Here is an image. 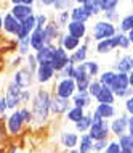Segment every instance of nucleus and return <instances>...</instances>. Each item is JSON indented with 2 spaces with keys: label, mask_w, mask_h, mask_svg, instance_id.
I'll return each instance as SVG.
<instances>
[{
  "label": "nucleus",
  "mask_w": 133,
  "mask_h": 153,
  "mask_svg": "<svg viewBox=\"0 0 133 153\" xmlns=\"http://www.w3.org/2000/svg\"><path fill=\"white\" fill-rule=\"evenodd\" d=\"M103 19H106V21H109V23H114V24H117V21L120 19V13H119V10H109V11H103Z\"/></svg>",
  "instance_id": "40"
},
{
  "label": "nucleus",
  "mask_w": 133,
  "mask_h": 153,
  "mask_svg": "<svg viewBox=\"0 0 133 153\" xmlns=\"http://www.w3.org/2000/svg\"><path fill=\"white\" fill-rule=\"evenodd\" d=\"M88 50H90V47H88L87 42L80 44L76 50L69 53V61L74 63V65H79V63H82V61L88 60Z\"/></svg>",
  "instance_id": "21"
},
{
  "label": "nucleus",
  "mask_w": 133,
  "mask_h": 153,
  "mask_svg": "<svg viewBox=\"0 0 133 153\" xmlns=\"http://www.w3.org/2000/svg\"><path fill=\"white\" fill-rule=\"evenodd\" d=\"M85 114V110H82V108H77V106H71V108L64 113V116L66 119H68L69 123H74L76 124L79 119H82V116Z\"/></svg>",
  "instance_id": "34"
},
{
  "label": "nucleus",
  "mask_w": 133,
  "mask_h": 153,
  "mask_svg": "<svg viewBox=\"0 0 133 153\" xmlns=\"http://www.w3.org/2000/svg\"><path fill=\"white\" fill-rule=\"evenodd\" d=\"M66 32L74 37H77V39H85L87 34H88V26H87V23H79V21H69L66 24Z\"/></svg>",
  "instance_id": "14"
},
{
  "label": "nucleus",
  "mask_w": 133,
  "mask_h": 153,
  "mask_svg": "<svg viewBox=\"0 0 133 153\" xmlns=\"http://www.w3.org/2000/svg\"><path fill=\"white\" fill-rule=\"evenodd\" d=\"M90 124H91V113H85L84 116H82V119H79L74 126H76L77 134H85V132H88V129H90Z\"/></svg>",
  "instance_id": "31"
},
{
  "label": "nucleus",
  "mask_w": 133,
  "mask_h": 153,
  "mask_svg": "<svg viewBox=\"0 0 133 153\" xmlns=\"http://www.w3.org/2000/svg\"><path fill=\"white\" fill-rule=\"evenodd\" d=\"M71 100L69 98H63L56 94L50 95V113L56 114V116H63V114L71 108Z\"/></svg>",
  "instance_id": "8"
},
{
  "label": "nucleus",
  "mask_w": 133,
  "mask_h": 153,
  "mask_svg": "<svg viewBox=\"0 0 133 153\" xmlns=\"http://www.w3.org/2000/svg\"><path fill=\"white\" fill-rule=\"evenodd\" d=\"M21 94L23 89L18 87L13 81L8 82L7 85V92H5V98L8 103V110H16L18 106H21Z\"/></svg>",
  "instance_id": "7"
},
{
  "label": "nucleus",
  "mask_w": 133,
  "mask_h": 153,
  "mask_svg": "<svg viewBox=\"0 0 133 153\" xmlns=\"http://www.w3.org/2000/svg\"><path fill=\"white\" fill-rule=\"evenodd\" d=\"M125 113L127 114H133V97H128L125 98Z\"/></svg>",
  "instance_id": "49"
},
{
  "label": "nucleus",
  "mask_w": 133,
  "mask_h": 153,
  "mask_svg": "<svg viewBox=\"0 0 133 153\" xmlns=\"http://www.w3.org/2000/svg\"><path fill=\"white\" fill-rule=\"evenodd\" d=\"M53 50H55V44H47L43 45L42 48H39L37 52H34L37 63H42V61H50L53 55Z\"/></svg>",
  "instance_id": "28"
},
{
  "label": "nucleus",
  "mask_w": 133,
  "mask_h": 153,
  "mask_svg": "<svg viewBox=\"0 0 133 153\" xmlns=\"http://www.w3.org/2000/svg\"><path fill=\"white\" fill-rule=\"evenodd\" d=\"M43 34H45V44H55L60 39V36L63 34V27L55 21V18H50L47 26L43 27Z\"/></svg>",
  "instance_id": "11"
},
{
  "label": "nucleus",
  "mask_w": 133,
  "mask_h": 153,
  "mask_svg": "<svg viewBox=\"0 0 133 153\" xmlns=\"http://www.w3.org/2000/svg\"><path fill=\"white\" fill-rule=\"evenodd\" d=\"M10 13L13 15L18 21H23V19H26L27 16L34 15L35 11H34V7L32 5H13L11 10H10Z\"/></svg>",
  "instance_id": "24"
},
{
  "label": "nucleus",
  "mask_w": 133,
  "mask_h": 153,
  "mask_svg": "<svg viewBox=\"0 0 133 153\" xmlns=\"http://www.w3.org/2000/svg\"><path fill=\"white\" fill-rule=\"evenodd\" d=\"M50 94L45 89H37L31 97V113H32V124L43 126L50 119Z\"/></svg>",
  "instance_id": "1"
},
{
  "label": "nucleus",
  "mask_w": 133,
  "mask_h": 153,
  "mask_svg": "<svg viewBox=\"0 0 133 153\" xmlns=\"http://www.w3.org/2000/svg\"><path fill=\"white\" fill-rule=\"evenodd\" d=\"M37 65H39V63H37V60H35V55H34V53H27V55H26V68H27L32 74L35 73Z\"/></svg>",
  "instance_id": "44"
},
{
  "label": "nucleus",
  "mask_w": 133,
  "mask_h": 153,
  "mask_svg": "<svg viewBox=\"0 0 133 153\" xmlns=\"http://www.w3.org/2000/svg\"><path fill=\"white\" fill-rule=\"evenodd\" d=\"M120 153H133V150H120Z\"/></svg>",
  "instance_id": "56"
},
{
  "label": "nucleus",
  "mask_w": 133,
  "mask_h": 153,
  "mask_svg": "<svg viewBox=\"0 0 133 153\" xmlns=\"http://www.w3.org/2000/svg\"><path fill=\"white\" fill-rule=\"evenodd\" d=\"M0 85H2V81H0Z\"/></svg>",
  "instance_id": "58"
},
{
  "label": "nucleus",
  "mask_w": 133,
  "mask_h": 153,
  "mask_svg": "<svg viewBox=\"0 0 133 153\" xmlns=\"http://www.w3.org/2000/svg\"><path fill=\"white\" fill-rule=\"evenodd\" d=\"M55 21L60 24L61 27H66V24H68L71 21V18H69V10H64V11H60V13H56L55 16Z\"/></svg>",
  "instance_id": "41"
},
{
  "label": "nucleus",
  "mask_w": 133,
  "mask_h": 153,
  "mask_svg": "<svg viewBox=\"0 0 133 153\" xmlns=\"http://www.w3.org/2000/svg\"><path fill=\"white\" fill-rule=\"evenodd\" d=\"M82 65H84V68H85V71L87 74L93 79V77H96L99 73H101V69H99V63L96 60H85V61H82Z\"/></svg>",
  "instance_id": "32"
},
{
  "label": "nucleus",
  "mask_w": 133,
  "mask_h": 153,
  "mask_svg": "<svg viewBox=\"0 0 133 153\" xmlns=\"http://www.w3.org/2000/svg\"><path fill=\"white\" fill-rule=\"evenodd\" d=\"M115 32H117V27H115L114 23H109L106 19H98L91 26V40L98 42V40H103V39H109Z\"/></svg>",
  "instance_id": "3"
},
{
  "label": "nucleus",
  "mask_w": 133,
  "mask_h": 153,
  "mask_svg": "<svg viewBox=\"0 0 133 153\" xmlns=\"http://www.w3.org/2000/svg\"><path fill=\"white\" fill-rule=\"evenodd\" d=\"M117 48V44H115V37L112 36L109 39H103L95 42V52L98 55H107V53H112Z\"/></svg>",
  "instance_id": "17"
},
{
  "label": "nucleus",
  "mask_w": 133,
  "mask_h": 153,
  "mask_svg": "<svg viewBox=\"0 0 133 153\" xmlns=\"http://www.w3.org/2000/svg\"><path fill=\"white\" fill-rule=\"evenodd\" d=\"M82 7H84V10L88 13L90 18H93V16H98V15L103 13L101 5H99V0H85V2L82 3Z\"/></svg>",
  "instance_id": "29"
},
{
  "label": "nucleus",
  "mask_w": 133,
  "mask_h": 153,
  "mask_svg": "<svg viewBox=\"0 0 133 153\" xmlns=\"http://www.w3.org/2000/svg\"><path fill=\"white\" fill-rule=\"evenodd\" d=\"M93 152V140L88 134H80L79 135V143H77V153H91Z\"/></svg>",
  "instance_id": "27"
},
{
  "label": "nucleus",
  "mask_w": 133,
  "mask_h": 153,
  "mask_svg": "<svg viewBox=\"0 0 133 153\" xmlns=\"http://www.w3.org/2000/svg\"><path fill=\"white\" fill-rule=\"evenodd\" d=\"M68 153H77V150H76V148H72V150H69Z\"/></svg>",
  "instance_id": "57"
},
{
  "label": "nucleus",
  "mask_w": 133,
  "mask_h": 153,
  "mask_svg": "<svg viewBox=\"0 0 133 153\" xmlns=\"http://www.w3.org/2000/svg\"><path fill=\"white\" fill-rule=\"evenodd\" d=\"M2 123H3V118H0V143L3 140V135H5V129L2 127Z\"/></svg>",
  "instance_id": "52"
},
{
  "label": "nucleus",
  "mask_w": 133,
  "mask_h": 153,
  "mask_svg": "<svg viewBox=\"0 0 133 153\" xmlns=\"http://www.w3.org/2000/svg\"><path fill=\"white\" fill-rule=\"evenodd\" d=\"M34 29H35V16L31 15V16H27L26 19L19 21V27L15 34V39L18 40V39H23V37H27Z\"/></svg>",
  "instance_id": "15"
},
{
  "label": "nucleus",
  "mask_w": 133,
  "mask_h": 153,
  "mask_svg": "<svg viewBox=\"0 0 133 153\" xmlns=\"http://www.w3.org/2000/svg\"><path fill=\"white\" fill-rule=\"evenodd\" d=\"M18 27H19V21L10 13V11L3 15V19H2V31L5 32V34L15 37L16 31H18Z\"/></svg>",
  "instance_id": "18"
},
{
  "label": "nucleus",
  "mask_w": 133,
  "mask_h": 153,
  "mask_svg": "<svg viewBox=\"0 0 133 153\" xmlns=\"http://www.w3.org/2000/svg\"><path fill=\"white\" fill-rule=\"evenodd\" d=\"M55 92L56 95H60V97L63 98H69L72 97L74 94L77 92L76 89V81L72 79V77H61V79H56V84H55Z\"/></svg>",
  "instance_id": "5"
},
{
  "label": "nucleus",
  "mask_w": 133,
  "mask_h": 153,
  "mask_svg": "<svg viewBox=\"0 0 133 153\" xmlns=\"http://www.w3.org/2000/svg\"><path fill=\"white\" fill-rule=\"evenodd\" d=\"M24 119L21 116V111L19 108L13 110V113L7 118V134L8 135H18L21 134L23 129H24Z\"/></svg>",
  "instance_id": "6"
},
{
  "label": "nucleus",
  "mask_w": 133,
  "mask_h": 153,
  "mask_svg": "<svg viewBox=\"0 0 133 153\" xmlns=\"http://www.w3.org/2000/svg\"><path fill=\"white\" fill-rule=\"evenodd\" d=\"M19 111H21V116L24 119V124H26V126H31V124H32V113H31V110L24 105V106L19 108Z\"/></svg>",
  "instance_id": "46"
},
{
  "label": "nucleus",
  "mask_w": 133,
  "mask_h": 153,
  "mask_svg": "<svg viewBox=\"0 0 133 153\" xmlns=\"http://www.w3.org/2000/svg\"><path fill=\"white\" fill-rule=\"evenodd\" d=\"M60 143L68 150H72V148L77 147L79 143V134L74 131H64L63 134L60 135Z\"/></svg>",
  "instance_id": "23"
},
{
  "label": "nucleus",
  "mask_w": 133,
  "mask_h": 153,
  "mask_svg": "<svg viewBox=\"0 0 133 153\" xmlns=\"http://www.w3.org/2000/svg\"><path fill=\"white\" fill-rule=\"evenodd\" d=\"M45 44V34H43V29H39V27H35L34 31L29 34V47L32 48L34 52H37L39 48H42Z\"/></svg>",
  "instance_id": "22"
},
{
  "label": "nucleus",
  "mask_w": 133,
  "mask_h": 153,
  "mask_svg": "<svg viewBox=\"0 0 133 153\" xmlns=\"http://www.w3.org/2000/svg\"><path fill=\"white\" fill-rule=\"evenodd\" d=\"M16 52H18L19 56H26L27 53H31V47H29V36L16 40Z\"/></svg>",
  "instance_id": "37"
},
{
  "label": "nucleus",
  "mask_w": 133,
  "mask_h": 153,
  "mask_svg": "<svg viewBox=\"0 0 133 153\" xmlns=\"http://www.w3.org/2000/svg\"><path fill=\"white\" fill-rule=\"evenodd\" d=\"M37 3H39L42 8H48V7H51L53 0H37Z\"/></svg>",
  "instance_id": "51"
},
{
  "label": "nucleus",
  "mask_w": 133,
  "mask_h": 153,
  "mask_svg": "<svg viewBox=\"0 0 133 153\" xmlns=\"http://www.w3.org/2000/svg\"><path fill=\"white\" fill-rule=\"evenodd\" d=\"M7 111H8V103H7L5 95H2V97H0V118L5 116Z\"/></svg>",
  "instance_id": "48"
},
{
  "label": "nucleus",
  "mask_w": 133,
  "mask_h": 153,
  "mask_svg": "<svg viewBox=\"0 0 133 153\" xmlns=\"http://www.w3.org/2000/svg\"><path fill=\"white\" fill-rule=\"evenodd\" d=\"M55 74L56 73L53 69V66L50 65V61H42V63L37 65V69L34 73V81L40 85H45L50 81L55 79Z\"/></svg>",
  "instance_id": "4"
},
{
  "label": "nucleus",
  "mask_w": 133,
  "mask_h": 153,
  "mask_svg": "<svg viewBox=\"0 0 133 153\" xmlns=\"http://www.w3.org/2000/svg\"><path fill=\"white\" fill-rule=\"evenodd\" d=\"M10 2L13 3V5H32L34 7L37 0H10Z\"/></svg>",
  "instance_id": "50"
},
{
  "label": "nucleus",
  "mask_w": 133,
  "mask_h": 153,
  "mask_svg": "<svg viewBox=\"0 0 133 153\" xmlns=\"http://www.w3.org/2000/svg\"><path fill=\"white\" fill-rule=\"evenodd\" d=\"M68 63H69V53L66 52L63 47H60V45H55L53 55H51V58H50V65L53 66L55 73H60Z\"/></svg>",
  "instance_id": "10"
},
{
  "label": "nucleus",
  "mask_w": 133,
  "mask_h": 153,
  "mask_svg": "<svg viewBox=\"0 0 133 153\" xmlns=\"http://www.w3.org/2000/svg\"><path fill=\"white\" fill-rule=\"evenodd\" d=\"M2 19H3V15H2V11H0V31H2Z\"/></svg>",
  "instance_id": "55"
},
{
  "label": "nucleus",
  "mask_w": 133,
  "mask_h": 153,
  "mask_svg": "<svg viewBox=\"0 0 133 153\" xmlns=\"http://www.w3.org/2000/svg\"><path fill=\"white\" fill-rule=\"evenodd\" d=\"M80 44H82L80 39H77V37L68 34V32H63V34L60 36V39H58V45H60V47H63L68 53L74 52Z\"/></svg>",
  "instance_id": "16"
},
{
  "label": "nucleus",
  "mask_w": 133,
  "mask_h": 153,
  "mask_svg": "<svg viewBox=\"0 0 133 153\" xmlns=\"http://www.w3.org/2000/svg\"><path fill=\"white\" fill-rule=\"evenodd\" d=\"M72 7H74L72 0H53V3H51V8L56 11V13L64 11V10H71Z\"/></svg>",
  "instance_id": "38"
},
{
  "label": "nucleus",
  "mask_w": 133,
  "mask_h": 153,
  "mask_svg": "<svg viewBox=\"0 0 133 153\" xmlns=\"http://www.w3.org/2000/svg\"><path fill=\"white\" fill-rule=\"evenodd\" d=\"M106 145H107V140H95L93 142V152L101 153L103 150H104Z\"/></svg>",
  "instance_id": "47"
},
{
  "label": "nucleus",
  "mask_w": 133,
  "mask_h": 153,
  "mask_svg": "<svg viewBox=\"0 0 133 153\" xmlns=\"http://www.w3.org/2000/svg\"><path fill=\"white\" fill-rule=\"evenodd\" d=\"M101 153H120V147L117 140H107V145L104 147V150Z\"/></svg>",
  "instance_id": "45"
},
{
  "label": "nucleus",
  "mask_w": 133,
  "mask_h": 153,
  "mask_svg": "<svg viewBox=\"0 0 133 153\" xmlns=\"http://www.w3.org/2000/svg\"><path fill=\"white\" fill-rule=\"evenodd\" d=\"M112 69L115 73H125L130 74L133 71V56L130 53H125V55H120L115 58L114 65H112Z\"/></svg>",
  "instance_id": "12"
},
{
  "label": "nucleus",
  "mask_w": 133,
  "mask_h": 153,
  "mask_svg": "<svg viewBox=\"0 0 133 153\" xmlns=\"http://www.w3.org/2000/svg\"><path fill=\"white\" fill-rule=\"evenodd\" d=\"M114 37H115L117 48H120V50H130L132 42H130V39L127 37V34H123V32H115Z\"/></svg>",
  "instance_id": "36"
},
{
  "label": "nucleus",
  "mask_w": 133,
  "mask_h": 153,
  "mask_svg": "<svg viewBox=\"0 0 133 153\" xmlns=\"http://www.w3.org/2000/svg\"><path fill=\"white\" fill-rule=\"evenodd\" d=\"M87 134L91 137V140H109L111 131H109V121L107 119L99 118L96 113H91V124Z\"/></svg>",
  "instance_id": "2"
},
{
  "label": "nucleus",
  "mask_w": 133,
  "mask_h": 153,
  "mask_svg": "<svg viewBox=\"0 0 133 153\" xmlns=\"http://www.w3.org/2000/svg\"><path fill=\"white\" fill-rule=\"evenodd\" d=\"M95 100H96L98 103H109V105H114L117 98H115L114 92H112L109 87H106V85H101V89H99V92L96 94Z\"/></svg>",
  "instance_id": "26"
},
{
  "label": "nucleus",
  "mask_w": 133,
  "mask_h": 153,
  "mask_svg": "<svg viewBox=\"0 0 133 153\" xmlns=\"http://www.w3.org/2000/svg\"><path fill=\"white\" fill-rule=\"evenodd\" d=\"M122 0H99L103 11H109V10H117Z\"/></svg>",
  "instance_id": "39"
},
{
  "label": "nucleus",
  "mask_w": 133,
  "mask_h": 153,
  "mask_svg": "<svg viewBox=\"0 0 133 153\" xmlns=\"http://www.w3.org/2000/svg\"><path fill=\"white\" fill-rule=\"evenodd\" d=\"M117 143L120 147V150H133V134H125L119 135L117 137Z\"/></svg>",
  "instance_id": "35"
},
{
  "label": "nucleus",
  "mask_w": 133,
  "mask_h": 153,
  "mask_svg": "<svg viewBox=\"0 0 133 153\" xmlns=\"http://www.w3.org/2000/svg\"><path fill=\"white\" fill-rule=\"evenodd\" d=\"M128 116H130V114L123 113V114H120V116H115V118L111 119L109 131H111L112 135L119 137V135L125 134V132H127V119H128Z\"/></svg>",
  "instance_id": "13"
},
{
  "label": "nucleus",
  "mask_w": 133,
  "mask_h": 153,
  "mask_svg": "<svg viewBox=\"0 0 133 153\" xmlns=\"http://www.w3.org/2000/svg\"><path fill=\"white\" fill-rule=\"evenodd\" d=\"M115 77V71L114 69H106V71H101L96 76V79L99 81V84L101 85H106V87H111L112 81H114Z\"/></svg>",
  "instance_id": "33"
},
{
  "label": "nucleus",
  "mask_w": 133,
  "mask_h": 153,
  "mask_svg": "<svg viewBox=\"0 0 133 153\" xmlns=\"http://www.w3.org/2000/svg\"><path fill=\"white\" fill-rule=\"evenodd\" d=\"M72 2H74V5H82L85 0H72Z\"/></svg>",
  "instance_id": "53"
},
{
  "label": "nucleus",
  "mask_w": 133,
  "mask_h": 153,
  "mask_svg": "<svg viewBox=\"0 0 133 153\" xmlns=\"http://www.w3.org/2000/svg\"><path fill=\"white\" fill-rule=\"evenodd\" d=\"M95 113H96L99 118L111 121L112 118L117 116V108H115V105H109V103H96Z\"/></svg>",
  "instance_id": "20"
},
{
  "label": "nucleus",
  "mask_w": 133,
  "mask_h": 153,
  "mask_svg": "<svg viewBox=\"0 0 133 153\" xmlns=\"http://www.w3.org/2000/svg\"><path fill=\"white\" fill-rule=\"evenodd\" d=\"M115 27H117V32H123V34L132 31L133 29V15L128 13L125 16H122L117 21V24H115Z\"/></svg>",
  "instance_id": "30"
},
{
  "label": "nucleus",
  "mask_w": 133,
  "mask_h": 153,
  "mask_svg": "<svg viewBox=\"0 0 133 153\" xmlns=\"http://www.w3.org/2000/svg\"><path fill=\"white\" fill-rule=\"evenodd\" d=\"M11 81H13L18 87H21V89H31L32 84H34V74H32L26 66H24V68L16 69L15 74H13V77H11Z\"/></svg>",
  "instance_id": "9"
},
{
  "label": "nucleus",
  "mask_w": 133,
  "mask_h": 153,
  "mask_svg": "<svg viewBox=\"0 0 133 153\" xmlns=\"http://www.w3.org/2000/svg\"><path fill=\"white\" fill-rule=\"evenodd\" d=\"M34 16H35V27H39V29H43L50 21V16L47 13H34Z\"/></svg>",
  "instance_id": "43"
},
{
  "label": "nucleus",
  "mask_w": 133,
  "mask_h": 153,
  "mask_svg": "<svg viewBox=\"0 0 133 153\" xmlns=\"http://www.w3.org/2000/svg\"><path fill=\"white\" fill-rule=\"evenodd\" d=\"M99 89H101V84H99V81L96 79V77H93V79L90 81V84H88V89H87V92H88V95L91 98H95L96 97V94L99 92Z\"/></svg>",
  "instance_id": "42"
},
{
  "label": "nucleus",
  "mask_w": 133,
  "mask_h": 153,
  "mask_svg": "<svg viewBox=\"0 0 133 153\" xmlns=\"http://www.w3.org/2000/svg\"><path fill=\"white\" fill-rule=\"evenodd\" d=\"M69 18H71V21H79V23H88L91 19L82 5H74L72 8H71L69 10Z\"/></svg>",
  "instance_id": "25"
},
{
  "label": "nucleus",
  "mask_w": 133,
  "mask_h": 153,
  "mask_svg": "<svg viewBox=\"0 0 133 153\" xmlns=\"http://www.w3.org/2000/svg\"><path fill=\"white\" fill-rule=\"evenodd\" d=\"M16 152H18V148H16V147H11V148H10V152H8V153H16Z\"/></svg>",
  "instance_id": "54"
},
{
  "label": "nucleus",
  "mask_w": 133,
  "mask_h": 153,
  "mask_svg": "<svg viewBox=\"0 0 133 153\" xmlns=\"http://www.w3.org/2000/svg\"><path fill=\"white\" fill-rule=\"evenodd\" d=\"M91 100H93V98L88 95L87 90H84V92H76L71 97V105L77 106V108H82V110H87L91 106Z\"/></svg>",
  "instance_id": "19"
}]
</instances>
